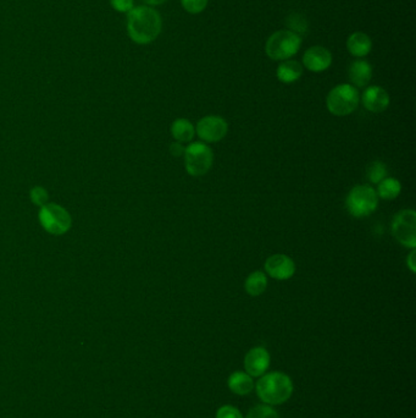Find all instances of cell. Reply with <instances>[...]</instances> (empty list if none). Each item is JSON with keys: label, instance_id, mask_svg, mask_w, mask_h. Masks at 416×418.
Here are the masks:
<instances>
[{"label": "cell", "instance_id": "1", "mask_svg": "<svg viewBox=\"0 0 416 418\" xmlns=\"http://www.w3.org/2000/svg\"><path fill=\"white\" fill-rule=\"evenodd\" d=\"M162 28V16L151 6H135L127 14V33L137 44L154 42Z\"/></svg>", "mask_w": 416, "mask_h": 418}, {"label": "cell", "instance_id": "2", "mask_svg": "<svg viewBox=\"0 0 416 418\" xmlns=\"http://www.w3.org/2000/svg\"><path fill=\"white\" fill-rule=\"evenodd\" d=\"M256 392L267 405H281L292 397L293 383L285 373L272 372L261 376L256 383Z\"/></svg>", "mask_w": 416, "mask_h": 418}, {"label": "cell", "instance_id": "3", "mask_svg": "<svg viewBox=\"0 0 416 418\" xmlns=\"http://www.w3.org/2000/svg\"><path fill=\"white\" fill-rule=\"evenodd\" d=\"M302 37L296 32L281 30L271 35L266 41V55L272 60H288L294 57L302 47Z\"/></svg>", "mask_w": 416, "mask_h": 418}, {"label": "cell", "instance_id": "4", "mask_svg": "<svg viewBox=\"0 0 416 418\" xmlns=\"http://www.w3.org/2000/svg\"><path fill=\"white\" fill-rule=\"evenodd\" d=\"M379 206L376 190L369 185H358L349 191L346 207L354 218H365L372 215Z\"/></svg>", "mask_w": 416, "mask_h": 418}, {"label": "cell", "instance_id": "5", "mask_svg": "<svg viewBox=\"0 0 416 418\" xmlns=\"http://www.w3.org/2000/svg\"><path fill=\"white\" fill-rule=\"evenodd\" d=\"M359 92L353 84H342L331 89L326 98L328 111L336 116L352 114L359 105Z\"/></svg>", "mask_w": 416, "mask_h": 418}, {"label": "cell", "instance_id": "6", "mask_svg": "<svg viewBox=\"0 0 416 418\" xmlns=\"http://www.w3.org/2000/svg\"><path fill=\"white\" fill-rule=\"evenodd\" d=\"M183 156L186 170L192 176H203L213 167V151L202 142H194L189 145Z\"/></svg>", "mask_w": 416, "mask_h": 418}, {"label": "cell", "instance_id": "7", "mask_svg": "<svg viewBox=\"0 0 416 418\" xmlns=\"http://www.w3.org/2000/svg\"><path fill=\"white\" fill-rule=\"evenodd\" d=\"M39 221L53 235H63L71 228V215L66 209L55 203H47L39 210Z\"/></svg>", "mask_w": 416, "mask_h": 418}, {"label": "cell", "instance_id": "8", "mask_svg": "<svg viewBox=\"0 0 416 418\" xmlns=\"http://www.w3.org/2000/svg\"><path fill=\"white\" fill-rule=\"evenodd\" d=\"M392 234L401 245L414 250L416 246V213L414 209H403L392 221Z\"/></svg>", "mask_w": 416, "mask_h": 418}, {"label": "cell", "instance_id": "9", "mask_svg": "<svg viewBox=\"0 0 416 418\" xmlns=\"http://www.w3.org/2000/svg\"><path fill=\"white\" fill-rule=\"evenodd\" d=\"M229 131V124L224 118L216 116H205L198 121L196 132L200 140L208 143H216L224 140Z\"/></svg>", "mask_w": 416, "mask_h": 418}, {"label": "cell", "instance_id": "10", "mask_svg": "<svg viewBox=\"0 0 416 418\" xmlns=\"http://www.w3.org/2000/svg\"><path fill=\"white\" fill-rule=\"evenodd\" d=\"M265 271L272 279L283 282L294 275L296 263L291 257L277 253L266 260Z\"/></svg>", "mask_w": 416, "mask_h": 418}, {"label": "cell", "instance_id": "11", "mask_svg": "<svg viewBox=\"0 0 416 418\" xmlns=\"http://www.w3.org/2000/svg\"><path fill=\"white\" fill-rule=\"evenodd\" d=\"M332 64V54L321 46L309 48L303 55V65L312 73H323Z\"/></svg>", "mask_w": 416, "mask_h": 418}, {"label": "cell", "instance_id": "12", "mask_svg": "<svg viewBox=\"0 0 416 418\" xmlns=\"http://www.w3.org/2000/svg\"><path fill=\"white\" fill-rule=\"evenodd\" d=\"M270 366V355L264 347H254L245 355V368L250 376H261L265 374Z\"/></svg>", "mask_w": 416, "mask_h": 418}, {"label": "cell", "instance_id": "13", "mask_svg": "<svg viewBox=\"0 0 416 418\" xmlns=\"http://www.w3.org/2000/svg\"><path fill=\"white\" fill-rule=\"evenodd\" d=\"M361 102L364 104L365 109L369 110L371 113H382L390 105V94L380 86H370L365 89Z\"/></svg>", "mask_w": 416, "mask_h": 418}, {"label": "cell", "instance_id": "14", "mask_svg": "<svg viewBox=\"0 0 416 418\" xmlns=\"http://www.w3.org/2000/svg\"><path fill=\"white\" fill-rule=\"evenodd\" d=\"M348 75L354 87H365L372 78V66L366 60L358 59L350 64Z\"/></svg>", "mask_w": 416, "mask_h": 418}, {"label": "cell", "instance_id": "15", "mask_svg": "<svg viewBox=\"0 0 416 418\" xmlns=\"http://www.w3.org/2000/svg\"><path fill=\"white\" fill-rule=\"evenodd\" d=\"M347 49L355 58H364L372 49V41L364 32H354L347 39Z\"/></svg>", "mask_w": 416, "mask_h": 418}, {"label": "cell", "instance_id": "16", "mask_svg": "<svg viewBox=\"0 0 416 418\" xmlns=\"http://www.w3.org/2000/svg\"><path fill=\"white\" fill-rule=\"evenodd\" d=\"M303 75V66L296 60H283L276 70V76L283 84H293L301 79Z\"/></svg>", "mask_w": 416, "mask_h": 418}, {"label": "cell", "instance_id": "17", "mask_svg": "<svg viewBox=\"0 0 416 418\" xmlns=\"http://www.w3.org/2000/svg\"><path fill=\"white\" fill-rule=\"evenodd\" d=\"M229 388L237 395H247L253 390L254 383L248 373L234 372L229 376Z\"/></svg>", "mask_w": 416, "mask_h": 418}, {"label": "cell", "instance_id": "18", "mask_svg": "<svg viewBox=\"0 0 416 418\" xmlns=\"http://www.w3.org/2000/svg\"><path fill=\"white\" fill-rule=\"evenodd\" d=\"M171 134L173 138L180 143H188L192 141L196 135V129L188 119H177L171 126Z\"/></svg>", "mask_w": 416, "mask_h": 418}, {"label": "cell", "instance_id": "19", "mask_svg": "<svg viewBox=\"0 0 416 418\" xmlns=\"http://www.w3.org/2000/svg\"><path fill=\"white\" fill-rule=\"evenodd\" d=\"M245 288L247 293L253 298L263 295L267 288V278L265 273L256 271L249 274L245 280Z\"/></svg>", "mask_w": 416, "mask_h": 418}, {"label": "cell", "instance_id": "20", "mask_svg": "<svg viewBox=\"0 0 416 418\" xmlns=\"http://www.w3.org/2000/svg\"><path fill=\"white\" fill-rule=\"evenodd\" d=\"M377 185H379V188H377L376 194L382 199L392 201L401 194V183L397 179L385 178Z\"/></svg>", "mask_w": 416, "mask_h": 418}, {"label": "cell", "instance_id": "21", "mask_svg": "<svg viewBox=\"0 0 416 418\" xmlns=\"http://www.w3.org/2000/svg\"><path fill=\"white\" fill-rule=\"evenodd\" d=\"M366 176L370 180V183H379L387 178V167L385 163L380 161H374L370 163L366 169Z\"/></svg>", "mask_w": 416, "mask_h": 418}, {"label": "cell", "instance_id": "22", "mask_svg": "<svg viewBox=\"0 0 416 418\" xmlns=\"http://www.w3.org/2000/svg\"><path fill=\"white\" fill-rule=\"evenodd\" d=\"M247 418H280V416L270 405H258L250 410Z\"/></svg>", "mask_w": 416, "mask_h": 418}, {"label": "cell", "instance_id": "23", "mask_svg": "<svg viewBox=\"0 0 416 418\" xmlns=\"http://www.w3.org/2000/svg\"><path fill=\"white\" fill-rule=\"evenodd\" d=\"M181 4L185 10L192 15H196L205 10V8L208 6V0H181Z\"/></svg>", "mask_w": 416, "mask_h": 418}, {"label": "cell", "instance_id": "24", "mask_svg": "<svg viewBox=\"0 0 416 418\" xmlns=\"http://www.w3.org/2000/svg\"><path fill=\"white\" fill-rule=\"evenodd\" d=\"M48 197H49V194H48L47 190H46V188H41V186H37V188H32V202H33L35 204H37V206H39V207L46 206V204L48 203Z\"/></svg>", "mask_w": 416, "mask_h": 418}, {"label": "cell", "instance_id": "25", "mask_svg": "<svg viewBox=\"0 0 416 418\" xmlns=\"http://www.w3.org/2000/svg\"><path fill=\"white\" fill-rule=\"evenodd\" d=\"M110 6L117 12L129 14L135 8V0H110Z\"/></svg>", "mask_w": 416, "mask_h": 418}, {"label": "cell", "instance_id": "26", "mask_svg": "<svg viewBox=\"0 0 416 418\" xmlns=\"http://www.w3.org/2000/svg\"><path fill=\"white\" fill-rule=\"evenodd\" d=\"M216 418H243V416L238 411V408L226 405V406H223V408H220L218 410Z\"/></svg>", "mask_w": 416, "mask_h": 418}, {"label": "cell", "instance_id": "27", "mask_svg": "<svg viewBox=\"0 0 416 418\" xmlns=\"http://www.w3.org/2000/svg\"><path fill=\"white\" fill-rule=\"evenodd\" d=\"M185 151H186V148L180 142H173L171 146H170V153H171L172 156H175V157H181V156L185 154Z\"/></svg>", "mask_w": 416, "mask_h": 418}, {"label": "cell", "instance_id": "28", "mask_svg": "<svg viewBox=\"0 0 416 418\" xmlns=\"http://www.w3.org/2000/svg\"><path fill=\"white\" fill-rule=\"evenodd\" d=\"M415 260L416 252L415 250H413V251L409 253V256H408V258H406V266L409 267V269H410L411 272L413 273L416 272Z\"/></svg>", "mask_w": 416, "mask_h": 418}, {"label": "cell", "instance_id": "29", "mask_svg": "<svg viewBox=\"0 0 416 418\" xmlns=\"http://www.w3.org/2000/svg\"><path fill=\"white\" fill-rule=\"evenodd\" d=\"M142 1H144L146 6H162V4H164L167 0H142Z\"/></svg>", "mask_w": 416, "mask_h": 418}]
</instances>
